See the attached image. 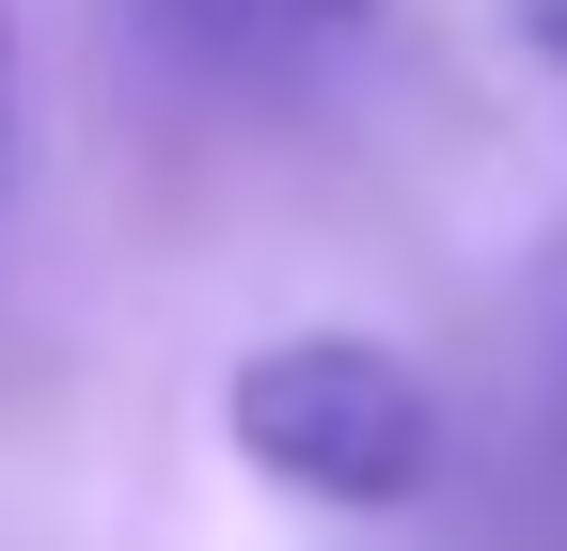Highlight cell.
<instances>
[{
  "instance_id": "1",
  "label": "cell",
  "mask_w": 567,
  "mask_h": 551,
  "mask_svg": "<svg viewBox=\"0 0 567 551\" xmlns=\"http://www.w3.org/2000/svg\"><path fill=\"white\" fill-rule=\"evenodd\" d=\"M221 441L268 489L379 520V505H410L425 472H442V409H425V378L379 331H284V347H252L221 378Z\"/></svg>"
},
{
  "instance_id": "2",
  "label": "cell",
  "mask_w": 567,
  "mask_h": 551,
  "mask_svg": "<svg viewBox=\"0 0 567 551\" xmlns=\"http://www.w3.org/2000/svg\"><path fill=\"white\" fill-rule=\"evenodd\" d=\"M205 17H268V32H331V17H363V0H205Z\"/></svg>"
},
{
  "instance_id": "3",
  "label": "cell",
  "mask_w": 567,
  "mask_h": 551,
  "mask_svg": "<svg viewBox=\"0 0 567 551\" xmlns=\"http://www.w3.org/2000/svg\"><path fill=\"white\" fill-rule=\"evenodd\" d=\"M0 126H17V32H0Z\"/></svg>"
}]
</instances>
